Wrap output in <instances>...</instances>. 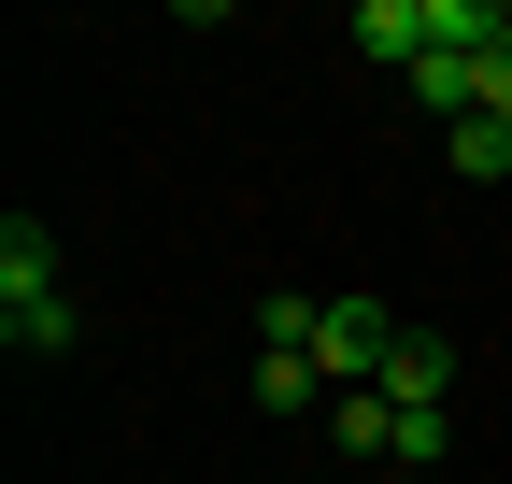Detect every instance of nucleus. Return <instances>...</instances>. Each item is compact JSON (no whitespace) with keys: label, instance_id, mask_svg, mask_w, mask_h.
<instances>
[{"label":"nucleus","instance_id":"1","mask_svg":"<svg viewBox=\"0 0 512 484\" xmlns=\"http://www.w3.org/2000/svg\"><path fill=\"white\" fill-rule=\"evenodd\" d=\"M0 342L15 356H57L72 342V299H57V242L29 214H0Z\"/></svg>","mask_w":512,"mask_h":484},{"label":"nucleus","instance_id":"2","mask_svg":"<svg viewBox=\"0 0 512 484\" xmlns=\"http://www.w3.org/2000/svg\"><path fill=\"white\" fill-rule=\"evenodd\" d=\"M399 314H384V299H313V314H299V356H313V371H328V399H356V385H384V371H399Z\"/></svg>","mask_w":512,"mask_h":484},{"label":"nucleus","instance_id":"3","mask_svg":"<svg viewBox=\"0 0 512 484\" xmlns=\"http://www.w3.org/2000/svg\"><path fill=\"white\" fill-rule=\"evenodd\" d=\"M356 43L399 57V72H427V57H441V0H356Z\"/></svg>","mask_w":512,"mask_h":484},{"label":"nucleus","instance_id":"4","mask_svg":"<svg viewBox=\"0 0 512 484\" xmlns=\"http://www.w3.org/2000/svg\"><path fill=\"white\" fill-rule=\"evenodd\" d=\"M384 399H399V413H441V399H456V342H399V371H384Z\"/></svg>","mask_w":512,"mask_h":484},{"label":"nucleus","instance_id":"5","mask_svg":"<svg viewBox=\"0 0 512 484\" xmlns=\"http://www.w3.org/2000/svg\"><path fill=\"white\" fill-rule=\"evenodd\" d=\"M256 399H271V413H313V399H328V371H313L299 342H256Z\"/></svg>","mask_w":512,"mask_h":484},{"label":"nucleus","instance_id":"6","mask_svg":"<svg viewBox=\"0 0 512 484\" xmlns=\"http://www.w3.org/2000/svg\"><path fill=\"white\" fill-rule=\"evenodd\" d=\"M328 428H342V456H384V442H399V399L356 385V399H328Z\"/></svg>","mask_w":512,"mask_h":484},{"label":"nucleus","instance_id":"7","mask_svg":"<svg viewBox=\"0 0 512 484\" xmlns=\"http://www.w3.org/2000/svg\"><path fill=\"white\" fill-rule=\"evenodd\" d=\"M456 171H470V186H498V171H512V114H470V129H456Z\"/></svg>","mask_w":512,"mask_h":484},{"label":"nucleus","instance_id":"8","mask_svg":"<svg viewBox=\"0 0 512 484\" xmlns=\"http://www.w3.org/2000/svg\"><path fill=\"white\" fill-rule=\"evenodd\" d=\"M441 442H456V413H399V442H384V470H441Z\"/></svg>","mask_w":512,"mask_h":484}]
</instances>
